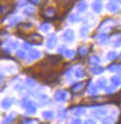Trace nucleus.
Masks as SVG:
<instances>
[{"label":"nucleus","instance_id":"obj_36","mask_svg":"<svg viewBox=\"0 0 121 124\" xmlns=\"http://www.w3.org/2000/svg\"><path fill=\"white\" fill-rule=\"evenodd\" d=\"M27 83H28V84H31V85H34L35 84V83L32 81V79H28L27 80Z\"/></svg>","mask_w":121,"mask_h":124},{"label":"nucleus","instance_id":"obj_1","mask_svg":"<svg viewBox=\"0 0 121 124\" xmlns=\"http://www.w3.org/2000/svg\"><path fill=\"white\" fill-rule=\"evenodd\" d=\"M57 10L55 7H48L42 13V17L47 21L55 20L57 18Z\"/></svg>","mask_w":121,"mask_h":124},{"label":"nucleus","instance_id":"obj_18","mask_svg":"<svg viewBox=\"0 0 121 124\" xmlns=\"http://www.w3.org/2000/svg\"><path fill=\"white\" fill-rule=\"evenodd\" d=\"M91 71L93 73V74H101V73L104 71V68L101 67V66L95 65V66H93V67L91 69Z\"/></svg>","mask_w":121,"mask_h":124},{"label":"nucleus","instance_id":"obj_6","mask_svg":"<svg viewBox=\"0 0 121 124\" xmlns=\"http://www.w3.org/2000/svg\"><path fill=\"white\" fill-rule=\"evenodd\" d=\"M22 13L25 16H28V17H32L36 13V8L33 7V6H27L26 8H24V9L22 10Z\"/></svg>","mask_w":121,"mask_h":124},{"label":"nucleus","instance_id":"obj_26","mask_svg":"<svg viewBox=\"0 0 121 124\" xmlns=\"http://www.w3.org/2000/svg\"><path fill=\"white\" fill-rule=\"evenodd\" d=\"M98 85L100 88H105L106 86V80L105 78H101L98 80Z\"/></svg>","mask_w":121,"mask_h":124},{"label":"nucleus","instance_id":"obj_41","mask_svg":"<svg viewBox=\"0 0 121 124\" xmlns=\"http://www.w3.org/2000/svg\"><path fill=\"white\" fill-rule=\"evenodd\" d=\"M0 1H1V0H0Z\"/></svg>","mask_w":121,"mask_h":124},{"label":"nucleus","instance_id":"obj_25","mask_svg":"<svg viewBox=\"0 0 121 124\" xmlns=\"http://www.w3.org/2000/svg\"><path fill=\"white\" fill-rule=\"evenodd\" d=\"M89 62L93 65H97L100 62V58L97 56H93V57H91L89 58Z\"/></svg>","mask_w":121,"mask_h":124},{"label":"nucleus","instance_id":"obj_12","mask_svg":"<svg viewBox=\"0 0 121 124\" xmlns=\"http://www.w3.org/2000/svg\"><path fill=\"white\" fill-rule=\"evenodd\" d=\"M21 17H19V16H12L8 19V25L9 26H14L17 25V24H20L21 21Z\"/></svg>","mask_w":121,"mask_h":124},{"label":"nucleus","instance_id":"obj_21","mask_svg":"<svg viewBox=\"0 0 121 124\" xmlns=\"http://www.w3.org/2000/svg\"><path fill=\"white\" fill-rule=\"evenodd\" d=\"M88 48L85 46H81L79 47V55L80 57H85L87 54H88Z\"/></svg>","mask_w":121,"mask_h":124},{"label":"nucleus","instance_id":"obj_38","mask_svg":"<svg viewBox=\"0 0 121 124\" xmlns=\"http://www.w3.org/2000/svg\"><path fill=\"white\" fill-rule=\"evenodd\" d=\"M95 1H97V2H101V1H103V0H95Z\"/></svg>","mask_w":121,"mask_h":124},{"label":"nucleus","instance_id":"obj_37","mask_svg":"<svg viewBox=\"0 0 121 124\" xmlns=\"http://www.w3.org/2000/svg\"><path fill=\"white\" fill-rule=\"evenodd\" d=\"M86 124H95V123L93 121V120H88V121L86 122Z\"/></svg>","mask_w":121,"mask_h":124},{"label":"nucleus","instance_id":"obj_14","mask_svg":"<svg viewBox=\"0 0 121 124\" xmlns=\"http://www.w3.org/2000/svg\"><path fill=\"white\" fill-rule=\"evenodd\" d=\"M111 83L112 84L116 87V86H119L121 84V75H116V76H113L111 78Z\"/></svg>","mask_w":121,"mask_h":124},{"label":"nucleus","instance_id":"obj_16","mask_svg":"<svg viewBox=\"0 0 121 124\" xmlns=\"http://www.w3.org/2000/svg\"><path fill=\"white\" fill-rule=\"evenodd\" d=\"M108 70L112 71V72H117L120 73L121 72V66L118 65V64H112L108 67Z\"/></svg>","mask_w":121,"mask_h":124},{"label":"nucleus","instance_id":"obj_30","mask_svg":"<svg viewBox=\"0 0 121 124\" xmlns=\"http://www.w3.org/2000/svg\"><path fill=\"white\" fill-rule=\"evenodd\" d=\"M113 121H114V118L113 117H107L106 119H104L103 124H113Z\"/></svg>","mask_w":121,"mask_h":124},{"label":"nucleus","instance_id":"obj_34","mask_svg":"<svg viewBox=\"0 0 121 124\" xmlns=\"http://www.w3.org/2000/svg\"><path fill=\"white\" fill-rule=\"evenodd\" d=\"M58 51H59V53H60V54H64V55H65V53H66V51H67V48H66V46H62L59 47Z\"/></svg>","mask_w":121,"mask_h":124},{"label":"nucleus","instance_id":"obj_13","mask_svg":"<svg viewBox=\"0 0 121 124\" xmlns=\"http://www.w3.org/2000/svg\"><path fill=\"white\" fill-rule=\"evenodd\" d=\"M60 60V57H58L57 56H48L45 58V62H47L48 65H56L57 64Z\"/></svg>","mask_w":121,"mask_h":124},{"label":"nucleus","instance_id":"obj_40","mask_svg":"<svg viewBox=\"0 0 121 124\" xmlns=\"http://www.w3.org/2000/svg\"><path fill=\"white\" fill-rule=\"evenodd\" d=\"M119 59L121 60V53H120V55H119Z\"/></svg>","mask_w":121,"mask_h":124},{"label":"nucleus","instance_id":"obj_3","mask_svg":"<svg viewBox=\"0 0 121 124\" xmlns=\"http://www.w3.org/2000/svg\"><path fill=\"white\" fill-rule=\"evenodd\" d=\"M62 39H63V41L68 42V43L74 41V39H75V32H74L73 30H71V29L66 30L63 32V34H62Z\"/></svg>","mask_w":121,"mask_h":124},{"label":"nucleus","instance_id":"obj_29","mask_svg":"<svg viewBox=\"0 0 121 124\" xmlns=\"http://www.w3.org/2000/svg\"><path fill=\"white\" fill-rule=\"evenodd\" d=\"M65 56L68 58H72L75 56V51L74 50H67L65 53Z\"/></svg>","mask_w":121,"mask_h":124},{"label":"nucleus","instance_id":"obj_19","mask_svg":"<svg viewBox=\"0 0 121 124\" xmlns=\"http://www.w3.org/2000/svg\"><path fill=\"white\" fill-rule=\"evenodd\" d=\"M29 57L31 59H37V58L41 57V53L38 50H32L29 54Z\"/></svg>","mask_w":121,"mask_h":124},{"label":"nucleus","instance_id":"obj_28","mask_svg":"<svg viewBox=\"0 0 121 124\" xmlns=\"http://www.w3.org/2000/svg\"><path fill=\"white\" fill-rule=\"evenodd\" d=\"M106 39H107V34L106 33H100L99 34V36H98V40L100 43H104L105 41H106Z\"/></svg>","mask_w":121,"mask_h":124},{"label":"nucleus","instance_id":"obj_17","mask_svg":"<svg viewBox=\"0 0 121 124\" xmlns=\"http://www.w3.org/2000/svg\"><path fill=\"white\" fill-rule=\"evenodd\" d=\"M50 29H51V24L47 22V21H45V22H43L42 24L40 25V30L43 31H44V32H47V31H50Z\"/></svg>","mask_w":121,"mask_h":124},{"label":"nucleus","instance_id":"obj_22","mask_svg":"<svg viewBox=\"0 0 121 124\" xmlns=\"http://www.w3.org/2000/svg\"><path fill=\"white\" fill-rule=\"evenodd\" d=\"M117 57V54H116V52L115 51H109L107 53V55H106V57H107V59L108 60H110V61H113V60H115Z\"/></svg>","mask_w":121,"mask_h":124},{"label":"nucleus","instance_id":"obj_27","mask_svg":"<svg viewBox=\"0 0 121 124\" xmlns=\"http://www.w3.org/2000/svg\"><path fill=\"white\" fill-rule=\"evenodd\" d=\"M65 95H66V93L64 91H58L57 93V94H56V97L58 100H61V99L65 98Z\"/></svg>","mask_w":121,"mask_h":124},{"label":"nucleus","instance_id":"obj_8","mask_svg":"<svg viewBox=\"0 0 121 124\" xmlns=\"http://www.w3.org/2000/svg\"><path fill=\"white\" fill-rule=\"evenodd\" d=\"M76 8H77V11L79 13H84L85 11L88 9V4H87V2L84 1V0H80L79 3H78Z\"/></svg>","mask_w":121,"mask_h":124},{"label":"nucleus","instance_id":"obj_11","mask_svg":"<svg viewBox=\"0 0 121 124\" xmlns=\"http://www.w3.org/2000/svg\"><path fill=\"white\" fill-rule=\"evenodd\" d=\"M77 0H57V4L60 7L63 8H69L70 6H72Z\"/></svg>","mask_w":121,"mask_h":124},{"label":"nucleus","instance_id":"obj_33","mask_svg":"<svg viewBox=\"0 0 121 124\" xmlns=\"http://www.w3.org/2000/svg\"><path fill=\"white\" fill-rule=\"evenodd\" d=\"M88 92H89L90 93H95L96 92H97V89H96V87H95V85H92L91 87H90V89L88 90Z\"/></svg>","mask_w":121,"mask_h":124},{"label":"nucleus","instance_id":"obj_32","mask_svg":"<svg viewBox=\"0 0 121 124\" xmlns=\"http://www.w3.org/2000/svg\"><path fill=\"white\" fill-rule=\"evenodd\" d=\"M17 56L19 57H21V58H24L25 56H26V54H25V52L22 51V50H19L18 53H17Z\"/></svg>","mask_w":121,"mask_h":124},{"label":"nucleus","instance_id":"obj_31","mask_svg":"<svg viewBox=\"0 0 121 124\" xmlns=\"http://www.w3.org/2000/svg\"><path fill=\"white\" fill-rule=\"evenodd\" d=\"M114 46L115 47H120L121 46V37L117 38L116 41L114 42Z\"/></svg>","mask_w":121,"mask_h":124},{"label":"nucleus","instance_id":"obj_4","mask_svg":"<svg viewBox=\"0 0 121 124\" xmlns=\"http://www.w3.org/2000/svg\"><path fill=\"white\" fill-rule=\"evenodd\" d=\"M116 24V21L113 19H106L103 21L99 26V30H106V29H110L113 26Z\"/></svg>","mask_w":121,"mask_h":124},{"label":"nucleus","instance_id":"obj_15","mask_svg":"<svg viewBox=\"0 0 121 124\" xmlns=\"http://www.w3.org/2000/svg\"><path fill=\"white\" fill-rule=\"evenodd\" d=\"M69 20L70 22L72 23H76V22H79L80 21V17L78 13H71L70 15L69 16Z\"/></svg>","mask_w":121,"mask_h":124},{"label":"nucleus","instance_id":"obj_10","mask_svg":"<svg viewBox=\"0 0 121 124\" xmlns=\"http://www.w3.org/2000/svg\"><path fill=\"white\" fill-rule=\"evenodd\" d=\"M92 9L93 11L96 13V14H99L103 11V4L101 2H97V1H94L93 2L92 4Z\"/></svg>","mask_w":121,"mask_h":124},{"label":"nucleus","instance_id":"obj_9","mask_svg":"<svg viewBox=\"0 0 121 124\" xmlns=\"http://www.w3.org/2000/svg\"><path fill=\"white\" fill-rule=\"evenodd\" d=\"M12 4L15 7V8H26L27 6H29L30 1L29 0H14Z\"/></svg>","mask_w":121,"mask_h":124},{"label":"nucleus","instance_id":"obj_20","mask_svg":"<svg viewBox=\"0 0 121 124\" xmlns=\"http://www.w3.org/2000/svg\"><path fill=\"white\" fill-rule=\"evenodd\" d=\"M85 83H76L75 85H73L72 86V91L73 92H79V91H81L82 90V88H83V86H84Z\"/></svg>","mask_w":121,"mask_h":124},{"label":"nucleus","instance_id":"obj_35","mask_svg":"<svg viewBox=\"0 0 121 124\" xmlns=\"http://www.w3.org/2000/svg\"><path fill=\"white\" fill-rule=\"evenodd\" d=\"M29 1H30V3H32V4H33V5L37 6L41 3L42 0H29Z\"/></svg>","mask_w":121,"mask_h":124},{"label":"nucleus","instance_id":"obj_7","mask_svg":"<svg viewBox=\"0 0 121 124\" xmlns=\"http://www.w3.org/2000/svg\"><path fill=\"white\" fill-rule=\"evenodd\" d=\"M106 9L109 12H111V13H116V12L119 10V7L115 1H110L106 5Z\"/></svg>","mask_w":121,"mask_h":124},{"label":"nucleus","instance_id":"obj_39","mask_svg":"<svg viewBox=\"0 0 121 124\" xmlns=\"http://www.w3.org/2000/svg\"><path fill=\"white\" fill-rule=\"evenodd\" d=\"M117 2H118V3H120V4H121V0H117Z\"/></svg>","mask_w":121,"mask_h":124},{"label":"nucleus","instance_id":"obj_24","mask_svg":"<svg viewBox=\"0 0 121 124\" xmlns=\"http://www.w3.org/2000/svg\"><path fill=\"white\" fill-rule=\"evenodd\" d=\"M79 33H80V35L82 37H86L88 35V33H89V28L86 27V26L81 27L80 30H79Z\"/></svg>","mask_w":121,"mask_h":124},{"label":"nucleus","instance_id":"obj_2","mask_svg":"<svg viewBox=\"0 0 121 124\" xmlns=\"http://www.w3.org/2000/svg\"><path fill=\"white\" fill-rule=\"evenodd\" d=\"M27 41L32 44V45H42L43 38L39 33L34 32V33H31V34H29L27 36Z\"/></svg>","mask_w":121,"mask_h":124},{"label":"nucleus","instance_id":"obj_5","mask_svg":"<svg viewBox=\"0 0 121 124\" xmlns=\"http://www.w3.org/2000/svg\"><path fill=\"white\" fill-rule=\"evenodd\" d=\"M57 35L55 33H53V34L49 35V37H48L46 46L49 49H53L57 46Z\"/></svg>","mask_w":121,"mask_h":124},{"label":"nucleus","instance_id":"obj_23","mask_svg":"<svg viewBox=\"0 0 121 124\" xmlns=\"http://www.w3.org/2000/svg\"><path fill=\"white\" fill-rule=\"evenodd\" d=\"M86 75V73H85L84 70H82V69H78V70H76V71H75V76L77 78H83Z\"/></svg>","mask_w":121,"mask_h":124}]
</instances>
